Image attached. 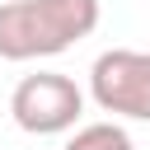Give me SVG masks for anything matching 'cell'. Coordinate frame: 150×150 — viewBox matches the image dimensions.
<instances>
[{
	"label": "cell",
	"instance_id": "3",
	"mask_svg": "<svg viewBox=\"0 0 150 150\" xmlns=\"http://www.w3.org/2000/svg\"><path fill=\"white\" fill-rule=\"evenodd\" d=\"M89 98L131 122H150V52L112 47L89 66Z\"/></svg>",
	"mask_w": 150,
	"mask_h": 150
},
{
	"label": "cell",
	"instance_id": "1",
	"mask_svg": "<svg viewBox=\"0 0 150 150\" xmlns=\"http://www.w3.org/2000/svg\"><path fill=\"white\" fill-rule=\"evenodd\" d=\"M98 28V0H0V56L38 61Z\"/></svg>",
	"mask_w": 150,
	"mask_h": 150
},
{
	"label": "cell",
	"instance_id": "4",
	"mask_svg": "<svg viewBox=\"0 0 150 150\" xmlns=\"http://www.w3.org/2000/svg\"><path fill=\"white\" fill-rule=\"evenodd\" d=\"M61 150H136V141L117 122H89V127H75V136Z\"/></svg>",
	"mask_w": 150,
	"mask_h": 150
},
{
	"label": "cell",
	"instance_id": "2",
	"mask_svg": "<svg viewBox=\"0 0 150 150\" xmlns=\"http://www.w3.org/2000/svg\"><path fill=\"white\" fill-rule=\"evenodd\" d=\"M84 112V89L61 75V70H38V75H23L9 94V117L19 131L28 136H61V131H75Z\"/></svg>",
	"mask_w": 150,
	"mask_h": 150
}]
</instances>
